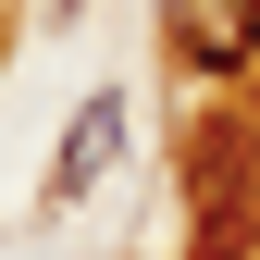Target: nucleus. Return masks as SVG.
<instances>
[{"label":"nucleus","mask_w":260,"mask_h":260,"mask_svg":"<svg viewBox=\"0 0 260 260\" xmlns=\"http://www.w3.org/2000/svg\"><path fill=\"white\" fill-rule=\"evenodd\" d=\"M161 38L199 87H236L260 62V0H161Z\"/></svg>","instance_id":"nucleus-1"},{"label":"nucleus","mask_w":260,"mask_h":260,"mask_svg":"<svg viewBox=\"0 0 260 260\" xmlns=\"http://www.w3.org/2000/svg\"><path fill=\"white\" fill-rule=\"evenodd\" d=\"M112 149H124V100H112V87H87V112L62 124V149H50V211H75V199H100V174H112Z\"/></svg>","instance_id":"nucleus-2"},{"label":"nucleus","mask_w":260,"mask_h":260,"mask_svg":"<svg viewBox=\"0 0 260 260\" xmlns=\"http://www.w3.org/2000/svg\"><path fill=\"white\" fill-rule=\"evenodd\" d=\"M260 174V124H236V112H211L199 137H186V211H223L236 186Z\"/></svg>","instance_id":"nucleus-3"}]
</instances>
